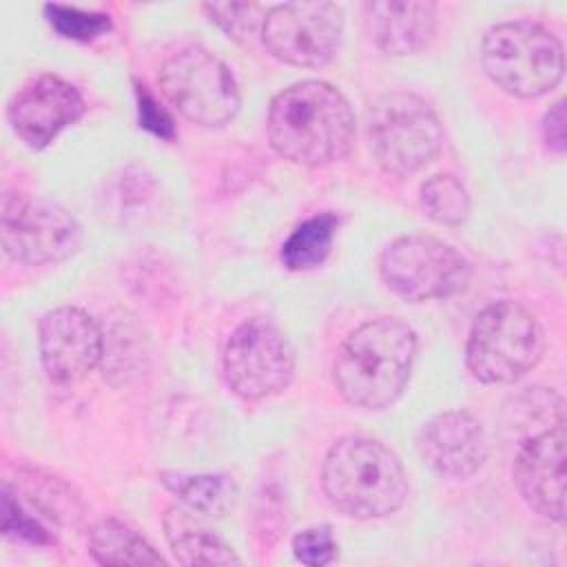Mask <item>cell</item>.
<instances>
[{"label":"cell","mask_w":567,"mask_h":567,"mask_svg":"<svg viewBox=\"0 0 567 567\" xmlns=\"http://www.w3.org/2000/svg\"><path fill=\"white\" fill-rule=\"evenodd\" d=\"M266 131L270 146L284 159L326 166L350 153L357 122L339 89L321 80H303L275 95Z\"/></svg>","instance_id":"6da1fadb"},{"label":"cell","mask_w":567,"mask_h":567,"mask_svg":"<svg viewBox=\"0 0 567 567\" xmlns=\"http://www.w3.org/2000/svg\"><path fill=\"white\" fill-rule=\"evenodd\" d=\"M414 330L396 317H379L354 328L337 350L332 377L339 394L365 410L392 405L412 372Z\"/></svg>","instance_id":"7a4b0ae2"},{"label":"cell","mask_w":567,"mask_h":567,"mask_svg":"<svg viewBox=\"0 0 567 567\" xmlns=\"http://www.w3.org/2000/svg\"><path fill=\"white\" fill-rule=\"evenodd\" d=\"M321 483L328 501L359 520L396 512L410 489L399 456L381 441L365 436H346L328 450Z\"/></svg>","instance_id":"3957f363"},{"label":"cell","mask_w":567,"mask_h":567,"mask_svg":"<svg viewBox=\"0 0 567 567\" xmlns=\"http://www.w3.org/2000/svg\"><path fill=\"white\" fill-rule=\"evenodd\" d=\"M481 64L498 89L523 100L556 89L565 71L560 40L527 20L492 27L481 44Z\"/></svg>","instance_id":"277c9868"},{"label":"cell","mask_w":567,"mask_h":567,"mask_svg":"<svg viewBox=\"0 0 567 567\" xmlns=\"http://www.w3.org/2000/svg\"><path fill=\"white\" fill-rule=\"evenodd\" d=\"M545 334L536 317L516 301L483 308L470 330L465 363L481 383H512L543 357Z\"/></svg>","instance_id":"5b68a950"},{"label":"cell","mask_w":567,"mask_h":567,"mask_svg":"<svg viewBox=\"0 0 567 567\" xmlns=\"http://www.w3.org/2000/svg\"><path fill=\"white\" fill-rule=\"evenodd\" d=\"M443 146V126L432 106L408 91L379 97L370 113V151L379 166L408 177L427 166Z\"/></svg>","instance_id":"8992f818"},{"label":"cell","mask_w":567,"mask_h":567,"mask_svg":"<svg viewBox=\"0 0 567 567\" xmlns=\"http://www.w3.org/2000/svg\"><path fill=\"white\" fill-rule=\"evenodd\" d=\"M379 270L385 286L412 303L458 295L472 277L470 261L456 248L430 235L394 239L381 252Z\"/></svg>","instance_id":"52a82bcc"},{"label":"cell","mask_w":567,"mask_h":567,"mask_svg":"<svg viewBox=\"0 0 567 567\" xmlns=\"http://www.w3.org/2000/svg\"><path fill=\"white\" fill-rule=\"evenodd\" d=\"M164 97L199 126H221L239 111V89L230 69L204 47H184L159 69Z\"/></svg>","instance_id":"ba28073f"},{"label":"cell","mask_w":567,"mask_h":567,"mask_svg":"<svg viewBox=\"0 0 567 567\" xmlns=\"http://www.w3.org/2000/svg\"><path fill=\"white\" fill-rule=\"evenodd\" d=\"M224 379L241 399L281 392L295 374V350L284 330L264 317L237 326L224 348Z\"/></svg>","instance_id":"9c48e42d"},{"label":"cell","mask_w":567,"mask_h":567,"mask_svg":"<svg viewBox=\"0 0 567 567\" xmlns=\"http://www.w3.org/2000/svg\"><path fill=\"white\" fill-rule=\"evenodd\" d=\"M0 235L4 252L29 266H49L69 259L82 239L80 224L60 204L20 193L2 197Z\"/></svg>","instance_id":"30bf717a"},{"label":"cell","mask_w":567,"mask_h":567,"mask_svg":"<svg viewBox=\"0 0 567 567\" xmlns=\"http://www.w3.org/2000/svg\"><path fill=\"white\" fill-rule=\"evenodd\" d=\"M343 38V13L334 2H288L266 11L261 42L292 66H321L334 58Z\"/></svg>","instance_id":"8fae6325"},{"label":"cell","mask_w":567,"mask_h":567,"mask_svg":"<svg viewBox=\"0 0 567 567\" xmlns=\"http://www.w3.org/2000/svg\"><path fill=\"white\" fill-rule=\"evenodd\" d=\"M40 361L55 385L82 381L104 357V337L95 319L73 306L49 310L40 319Z\"/></svg>","instance_id":"7c38bea8"},{"label":"cell","mask_w":567,"mask_h":567,"mask_svg":"<svg viewBox=\"0 0 567 567\" xmlns=\"http://www.w3.org/2000/svg\"><path fill=\"white\" fill-rule=\"evenodd\" d=\"M84 113L80 91L58 75H40L16 93L9 104L13 133L33 151L49 146Z\"/></svg>","instance_id":"4fadbf2b"},{"label":"cell","mask_w":567,"mask_h":567,"mask_svg":"<svg viewBox=\"0 0 567 567\" xmlns=\"http://www.w3.org/2000/svg\"><path fill=\"white\" fill-rule=\"evenodd\" d=\"M414 443L423 463L445 478L472 476L489 452L481 421L465 410L434 414L419 427Z\"/></svg>","instance_id":"5bb4252c"},{"label":"cell","mask_w":567,"mask_h":567,"mask_svg":"<svg viewBox=\"0 0 567 567\" xmlns=\"http://www.w3.org/2000/svg\"><path fill=\"white\" fill-rule=\"evenodd\" d=\"M565 423L563 419L529 439L514 463V483L523 501L540 516L560 523L565 516Z\"/></svg>","instance_id":"9a60e30c"},{"label":"cell","mask_w":567,"mask_h":567,"mask_svg":"<svg viewBox=\"0 0 567 567\" xmlns=\"http://www.w3.org/2000/svg\"><path fill=\"white\" fill-rule=\"evenodd\" d=\"M365 18L374 42L390 55H414L436 33L434 2H368Z\"/></svg>","instance_id":"2e32d148"},{"label":"cell","mask_w":567,"mask_h":567,"mask_svg":"<svg viewBox=\"0 0 567 567\" xmlns=\"http://www.w3.org/2000/svg\"><path fill=\"white\" fill-rule=\"evenodd\" d=\"M164 536L177 558L186 567L195 565H239L233 547L206 523V516L179 505L164 514Z\"/></svg>","instance_id":"e0dca14e"},{"label":"cell","mask_w":567,"mask_h":567,"mask_svg":"<svg viewBox=\"0 0 567 567\" xmlns=\"http://www.w3.org/2000/svg\"><path fill=\"white\" fill-rule=\"evenodd\" d=\"M89 551L100 565H164L155 547L122 520H100L89 532Z\"/></svg>","instance_id":"ac0fdd59"},{"label":"cell","mask_w":567,"mask_h":567,"mask_svg":"<svg viewBox=\"0 0 567 567\" xmlns=\"http://www.w3.org/2000/svg\"><path fill=\"white\" fill-rule=\"evenodd\" d=\"M162 483L179 503L206 518H221L237 505V485L226 474H164Z\"/></svg>","instance_id":"d6986e66"},{"label":"cell","mask_w":567,"mask_h":567,"mask_svg":"<svg viewBox=\"0 0 567 567\" xmlns=\"http://www.w3.org/2000/svg\"><path fill=\"white\" fill-rule=\"evenodd\" d=\"M337 224L339 219L332 213H319L301 221L281 248L284 266L290 270H308L319 266L332 248Z\"/></svg>","instance_id":"ffe728a7"},{"label":"cell","mask_w":567,"mask_h":567,"mask_svg":"<svg viewBox=\"0 0 567 567\" xmlns=\"http://www.w3.org/2000/svg\"><path fill=\"white\" fill-rule=\"evenodd\" d=\"M421 204L443 226H461L470 217V193L454 175H432L421 186Z\"/></svg>","instance_id":"44dd1931"},{"label":"cell","mask_w":567,"mask_h":567,"mask_svg":"<svg viewBox=\"0 0 567 567\" xmlns=\"http://www.w3.org/2000/svg\"><path fill=\"white\" fill-rule=\"evenodd\" d=\"M206 13L210 16V20L235 42H250L257 33L261 35V27L266 20V11L261 4L255 2H244V4H235V2H213V4H204Z\"/></svg>","instance_id":"7402d4cb"},{"label":"cell","mask_w":567,"mask_h":567,"mask_svg":"<svg viewBox=\"0 0 567 567\" xmlns=\"http://www.w3.org/2000/svg\"><path fill=\"white\" fill-rule=\"evenodd\" d=\"M44 16L62 38L78 42H89L111 31V18L106 13L82 11L66 4H44Z\"/></svg>","instance_id":"603a6c76"},{"label":"cell","mask_w":567,"mask_h":567,"mask_svg":"<svg viewBox=\"0 0 567 567\" xmlns=\"http://www.w3.org/2000/svg\"><path fill=\"white\" fill-rule=\"evenodd\" d=\"M292 554L308 567L328 565L337 556V543L328 525L306 527L292 538Z\"/></svg>","instance_id":"cb8c5ba5"},{"label":"cell","mask_w":567,"mask_h":567,"mask_svg":"<svg viewBox=\"0 0 567 567\" xmlns=\"http://www.w3.org/2000/svg\"><path fill=\"white\" fill-rule=\"evenodd\" d=\"M27 494L42 512L60 523H73L80 516L75 496H71V492L55 476H49L44 481L38 478V487H29Z\"/></svg>","instance_id":"d4e9b609"},{"label":"cell","mask_w":567,"mask_h":567,"mask_svg":"<svg viewBox=\"0 0 567 567\" xmlns=\"http://www.w3.org/2000/svg\"><path fill=\"white\" fill-rule=\"evenodd\" d=\"M2 532L9 538L29 540L35 545H47L53 540L49 532L40 525V520H35L31 514L22 509V505L13 498L9 487H4L2 494Z\"/></svg>","instance_id":"484cf974"},{"label":"cell","mask_w":567,"mask_h":567,"mask_svg":"<svg viewBox=\"0 0 567 567\" xmlns=\"http://www.w3.org/2000/svg\"><path fill=\"white\" fill-rule=\"evenodd\" d=\"M137 111H140V126L151 131L162 140L175 137V124L171 115L157 104L146 86H137Z\"/></svg>","instance_id":"4316f807"},{"label":"cell","mask_w":567,"mask_h":567,"mask_svg":"<svg viewBox=\"0 0 567 567\" xmlns=\"http://www.w3.org/2000/svg\"><path fill=\"white\" fill-rule=\"evenodd\" d=\"M567 115H565V100H558L549 106L543 117V140L549 151L563 153L567 146Z\"/></svg>","instance_id":"83f0119b"}]
</instances>
